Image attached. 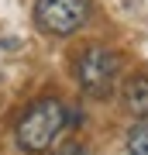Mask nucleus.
I'll return each mask as SVG.
<instances>
[{"label":"nucleus","instance_id":"f03ea898","mask_svg":"<svg viewBox=\"0 0 148 155\" xmlns=\"http://www.w3.org/2000/svg\"><path fill=\"white\" fill-rule=\"evenodd\" d=\"M76 76L90 97H110L117 86V76H121V59L104 45H90L76 62Z\"/></svg>","mask_w":148,"mask_h":155},{"label":"nucleus","instance_id":"20e7f679","mask_svg":"<svg viewBox=\"0 0 148 155\" xmlns=\"http://www.w3.org/2000/svg\"><path fill=\"white\" fill-rule=\"evenodd\" d=\"M121 93H124V107L134 117H148V76H141V72L131 76Z\"/></svg>","mask_w":148,"mask_h":155},{"label":"nucleus","instance_id":"39448f33","mask_svg":"<svg viewBox=\"0 0 148 155\" xmlns=\"http://www.w3.org/2000/svg\"><path fill=\"white\" fill-rule=\"evenodd\" d=\"M127 152L131 155H148V124H138L127 134Z\"/></svg>","mask_w":148,"mask_h":155},{"label":"nucleus","instance_id":"7ed1b4c3","mask_svg":"<svg viewBox=\"0 0 148 155\" xmlns=\"http://www.w3.org/2000/svg\"><path fill=\"white\" fill-rule=\"evenodd\" d=\"M90 21V0H35V24L45 35L66 38Z\"/></svg>","mask_w":148,"mask_h":155},{"label":"nucleus","instance_id":"f257e3e1","mask_svg":"<svg viewBox=\"0 0 148 155\" xmlns=\"http://www.w3.org/2000/svg\"><path fill=\"white\" fill-rule=\"evenodd\" d=\"M62 127H66V104L55 100V97H41V100H35V104L21 114V121L14 127L17 148L28 152V155L45 152Z\"/></svg>","mask_w":148,"mask_h":155},{"label":"nucleus","instance_id":"423d86ee","mask_svg":"<svg viewBox=\"0 0 148 155\" xmlns=\"http://www.w3.org/2000/svg\"><path fill=\"white\" fill-rule=\"evenodd\" d=\"M52 155H86V148H83L79 141H66V145H59Z\"/></svg>","mask_w":148,"mask_h":155}]
</instances>
